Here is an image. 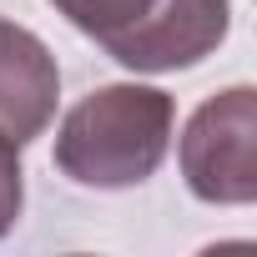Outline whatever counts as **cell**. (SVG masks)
I'll use <instances>...</instances> for the list:
<instances>
[{"label": "cell", "mask_w": 257, "mask_h": 257, "mask_svg": "<svg viewBox=\"0 0 257 257\" xmlns=\"http://www.w3.org/2000/svg\"><path fill=\"white\" fill-rule=\"evenodd\" d=\"M172 147V96L157 86H101L81 96L61 132H56V167L101 192L142 187Z\"/></svg>", "instance_id": "obj_1"}, {"label": "cell", "mask_w": 257, "mask_h": 257, "mask_svg": "<svg viewBox=\"0 0 257 257\" xmlns=\"http://www.w3.org/2000/svg\"><path fill=\"white\" fill-rule=\"evenodd\" d=\"M111 61L132 71H182L227 36L232 0H51Z\"/></svg>", "instance_id": "obj_2"}, {"label": "cell", "mask_w": 257, "mask_h": 257, "mask_svg": "<svg viewBox=\"0 0 257 257\" xmlns=\"http://www.w3.org/2000/svg\"><path fill=\"white\" fill-rule=\"evenodd\" d=\"M182 177L202 202L247 207L257 197V91L232 86L202 101L182 132Z\"/></svg>", "instance_id": "obj_3"}, {"label": "cell", "mask_w": 257, "mask_h": 257, "mask_svg": "<svg viewBox=\"0 0 257 257\" xmlns=\"http://www.w3.org/2000/svg\"><path fill=\"white\" fill-rule=\"evenodd\" d=\"M56 96L61 71L46 41L16 21H0V137H11L16 147L36 142L56 116Z\"/></svg>", "instance_id": "obj_4"}, {"label": "cell", "mask_w": 257, "mask_h": 257, "mask_svg": "<svg viewBox=\"0 0 257 257\" xmlns=\"http://www.w3.org/2000/svg\"><path fill=\"white\" fill-rule=\"evenodd\" d=\"M21 147L11 137H0V237H6L21 217V202H26V182H21Z\"/></svg>", "instance_id": "obj_5"}]
</instances>
